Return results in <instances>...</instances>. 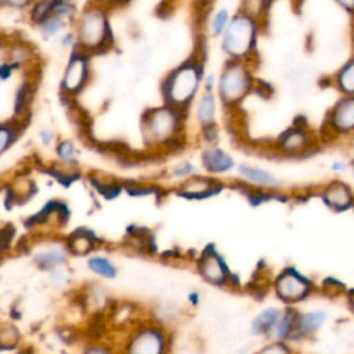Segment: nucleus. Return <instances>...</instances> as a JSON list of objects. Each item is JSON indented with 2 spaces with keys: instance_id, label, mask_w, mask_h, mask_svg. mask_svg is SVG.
<instances>
[{
  "instance_id": "f257e3e1",
  "label": "nucleus",
  "mask_w": 354,
  "mask_h": 354,
  "mask_svg": "<svg viewBox=\"0 0 354 354\" xmlns=\"http://www.w3.org/2000/svg\"><path fill=\"white\" fill-rule=\"evenodd\" d=\"M203 75L205 57L202 51L195 50L160 80L159 90L163 104L189 113L194 101L202 91Z\"/></svg>"
},
{
  "instance_id": "f03ea898",
  "label": "nucleus",
  "mask_w": 354,
  "mask_h": 354,
  "mask_svg": "<svg viewBox=\"0 0 354 354\" xmlns=\"http://www.w3.org/2000/svg\"><path fill=\"white\" fill-rule=\"evenodd\" d=\"M185 112L167 104L148 108L141 116V136L152 149L181 148L185 141Z\"/></svg>"
},
{
  "instance_id": "7ed1b4c3",
  "label": "nucleus",
  "mask_w": 354,
  "mask_h": 354,
  "mask_svg": "<svg viewBox=\"0 0 354 354\" xmlns=\"http://www.w3.org/2000/svg\"><path fill=\"white\" fill-rule=\"evenodd\" d=\"M263 26L259 19L241 8L232 12L228 25L218 39L225 59L241 61L256 66L259 59V39Z\"/></svg>"
},
{
  "instance_id": "20e7f679",
  "label": "nucleus",
  "mask_w": 354,
  "mask_h": 354,
  "mask_svg": "<svg viewBox=\"0 0 354 354\" xmlns=\"http://www.w3.org/2000/svg\"><path fill=\"white\" fill-rule=\"evenodd\" d=\"M254 68L246 62L225 59L217 75L214 91L223 108H238L257 88Z\"/></svg>"
},
{
  "instance_id": "39448f33",
  "label": "nucleus",
  "mask_w": 354,
  "mask_h": 354,
  "mask_svg": "<svg viewBox=\"0 0 354 354\" xmlns=\"http://www.w3.org/2000/svg\"><path fill=\"white\" fill-rule=\"evenodd\" d=\"M318 137L321 144L354 140V95H339L326 109Z\"/></svg>"
},
{
  "instance_id": "423d86ee",
  "label": "nucleus",
  "mask_w": 354,
  "mask_h": 354,
  "mask_svg": "<svg viewBox=\"0 0 354 354\" xmlns=\"http://www.w3.org/2000/svg\"><path fill=\"white\" fill-rule=\"evenodd\" d=\"M76 40L84 50H100L109 44L111 30L101 6L87 8L77 21Z\"/></svg>"
},
{
  "instance_id": "0eeeda50",
  "label": "nucleus",
  "mask_w": 354,
  "mask_h": 354,
  "mask_svg": "<svg viewBox=\"0 0 354 354\" xmlns=\"http://www.w3.org/2000/svg\"><path fill=\"white\" fill-rule=\"evenodd\" d=\"M321 145L318 133L310 129L306 122L295 123L285 130H282L274 140V151L279 152L282 156L299 158L315 151Z\"/></svg>"
},
{
  "instance_id": "6e6552de",
  "label": "nucleus",
  "mask_w": 354,
  "mask_h": 354,
  "mask_svg": "<svg viewBox=\"0 0 354 354\" xmlns=\"http://www.w3.org/2000/svg\"><path fill=\"white\" fill-rule=\"evenodd\" d=\"M225 188V184L213 176L198 173L185 181L176 185V194L185 199H206L218 195Z\"/></svg>"
},
{
  "instance_id": "1a4fd4ad",
  "label": "nucleus",
  "mask_w": 354,
  "mask_h": 354,
  "mask_svg": "<svg viewBox=\"0 0 354 354\" xmlns=\"http://www.w3.org/2000/svg\"><path fill=\"white\" fill-rule=\"evenodd\" d=\"M235 173L238 181L259 189L266 191H279L283 187V180L266 167L250 165V163H236Z\"/></svg>"
},
{
  "instance_id": "9d476101",
  "label": "nucleus",
  "mask_w": 354,
  "mask_h": 354,
  "mask_svg": "<svg viewBox=\"0 0 354 354\" xmlns=\"http://www.w3.org/2000/svg\"><path fill=\"white\" fill-rule=\"evenodd\" d=\"M199 162L202 173L213 177H218L228 174L235 170L236 160L235 158L220 145L203 147L199 153Z\"/></svg>"
},
{
  "instance_id": "9b49d317",
  "label": "nucleus",
  "mask_w": 354,
  "mask_h": 354,
  "mask_svg": "<svg viewBox=\"0 0 354 354\" xmlns=\"http://www.w3.org/2000/svg\"><path fill=\"white\" fill-rule=\"evenodd\" d=\"M311 290V283L293 268H288L277 278L275 292L283 301L292 303L304 299Z\"/></svg>"
},
{
  "instance_id": "f8f14e48",
  "label": "nucleus",
  "mask_w": 354,
  "mask_h": 354,
  "mask_svg": "<svg viewBox=\"0 0 354 354\" xmlns=\"http://www.w3.org/2000/svg\"><path fill=\"white\" fill-rule=\"evenodd\" d=\"M319 198L325 206L335 212H344L354 207L353 187L340 178L326 183L319 191Z\"/></svg>"
},
{
  "instance_id": "ddd939ff",
  "label": "nucleus",
  "mask_w": 354,
  "mask_h": 354,
  "mask_svg": "<svg viewBox=\"0 0 354 354\" xmlns=\"http://www.w3.org/2000/svg\"><path fill=\"white\" fill-rule=\"evenodd\" d=\"M218 105L220 102L216 97V93H205V91L199 93V95L196 97V100L191 106L194 112V119L199 130L217 126Z\"/></svg>"
},
{
  "instance_id": "4468645a",
  "label": "nucleus",
  "mask_w": 354,
  "mask_h": 354,
  "mask_svg": "<svg viewBox=\"0 0 354 354\" xmlns=\"http://www.w3.org/2000/svg\"><path fill=\"white\" fill-rule=\"evenodd\" d=\"M163 335L156 329H144L133 337L127 354H163Z\"/></svg>"
},
{
  "instance_id": "2eb2a0df",
  "label": "nucleus",
  "mask_w": 354,
  "mask_h": 354,
  "mask_svg": "<svg viewBox=\"0 0 354 354\" xmlns=\"http://www.w3.org/2000/svg\"><path fill=\"white\" fill-rule=\"evenodd\" d=\"M198 268L201 275L212 283L220 285V283H224L225 279L228 278L225 264L213 248H209L203 252L199 260Z\"/></svg>"
},
{
  "instance_id": "dca6fc26",
  "label": "nucleus",
  "mask_w": 354,
  "mask_h": 354,
  "mask_svg": "<svg viewBox=\"0 0 354 354\" xmlns=\"http://www.w3.org/2000/svg\"><path fill=\"white\" fill-rule=\"evenodd\" d=\"M87 73H88V66H87L86 58L82 55H75L69 61L64 73V79H62L64 90L69 94L79 91L86 83Z\"/></svg>"
},
{
  "instance_id": "f3484780",
  "label": "nucleus",
  "mask_w": 354,
  "mask_h": 354,
  "mask_svg": "<svg viewBox=\"0 0 354 354\" xmlns=\"http://www.w3.org/2000/svg\"><path fill=\"white\" fill-rule=\"evenodd\" d=\"M330 80L339 95H354V54L335 71Z\"/></svg>"
},
{
  "instance_id": "a211bd4d",
  "label": "nucleus",
  "mask_w": 354,
  "mask_h": 354,
  "mask_svg": "<svg viewBox=\"0 0 354 354\" xmlns=\"http://www.w3.org/2000/svg\"><path fill=\"white\" fill-rule=\"evenodd\" d=\"M281 311L275 307H270L263 310L253 321H252V332L254 335H271L279 317H281Z\"/></svg>"
},
{
  "instance_id": "6ab92c4d",
  "label": "nucleus",
  "mask_w": 354,
  "mask_h": 354,
  "mask_svg": "<svg viewBox=\"0 0 354 354\" xmlns=\"http://www.w3.org/2000/svg\"><path fill=\"white\" fill-rule=\"evenodd\" d=\"M326 314L324 311H311L297 317L296 333L300 336H308L315 333L325 322Z\"/></svg>"
},
{
  "instance_id": "aec40b11",
  "label": "nucleus",
  "mask_w": 354,
  "mask_h": 354,
  "mask_svg": "<svg viewBox=\"0 0 354 354\" xmlns=\"http://www.w3.org/2000/svg\"><path fill=\"white\" fill-rule=\"evenodd\" d=\"M231 15L232 12L227 7H220L214 10L207 22V35L212 39H220V36L223 35L225 26L231 19Z\"/></svg>"
},
{
  "instance_id": "412c9836",
  "label": "nucleus",
  "mask_w": 354,
  "mask_h": 354,
  "mask_svg": "<svg viewBox=\"0 0 354 354\" xmlns=\"http://www.w3.org/2000/svg\"><path fill=\"white\" fill-rule=\"evenodd\" d=\"M198 173H201L199 166H196V165L192 163L191 160L184 159V160H180V162H177L176 165H173V166L166 171V177H167L169 180H173V181H176L177 184H180V183L185 181L187 178H189V177L198 174Z\"/></svg>"
},
{
  "instance_id": "4be33fe9",
  "label": "nucleus",
  "mask_w": 354,
  "mask_h": 354,
  "mask_svg": "<svg viewBox=\"0 0 354 354\" xmlns=\"http://www.w3.org/2000/svg\"><path fill=\"white\" fill-rule=\"evenodd\" d=\"M296 322H297V314L295 311H292V310H288L283 314H281V317H279V319H278L272 333L278 339L283 340V339L289 337L292 333H295Z\"/></svg>"
},
{
  "instance_id": "5701e85b",
  "label": "nucleus",
  "mask_w": 354,
  "mask_h": 354,
  "mask_svg": "<svg viewBox=\"0 0 354 354\" xmlns=\"http://www.w3.org/2000/svg\"><path fill=\"white\" fill-rule=\"evenodd\" d=\"M271 4L272 0H242L239 8L250 14L264 25V19L267 18V12Z\"/></svg>"
},
{
  "instance_id": "b1692460",
  "label": "nucleus",
  "mask_w": 354,
  "mask_h": 354,
  "mask_svg": "<svg viewBox=\"0 0 354 354\" xmlns=\"http://www.w3.org/2000/svg\"><path fill=\"white\" fill-rule=\"evenodd\" d=\"M64 260V253L59 249H48L41 252L40 254H37L36 261L41 266V267H53L59 264Z\"/></svg>"
},
{
  "instance_id": "393cba45",
  "label": "nucleus",
  "mask_w": 354,
  "mask_h": 354,
  "mask_svg": "<svg viewBox=\"0 0 354 354\" xmlns=\"http://www.w3.org/2000/svg\"><path fill=\"white\" fill-rule=\"evenodd\" d=\"M90 267L91 270H94L97 274H101L104 277H113L115 275V270L112 267V264L101 257H94L90 260Z\"/></svg>"
},
{
  "instance_id": "a878e982",
  "label": "nucleus",
  "mask_w": 354,
  "mask_h": 354,
  "mask_svg": "<svg viewBox=\"0 0 354 354\" xmlns=\"http://www.w3.org/2000/svg\"><path fill=\"white\" fill-rule=\"evenodd\" d=\"M57 151H58L59 158H61L64 162H66V163L73 162V159H75V147H73V144H72L71 141H62V142L58 145Z\"/></svg>"
},
{
  "instance_id": "bb28decb",
  "label": "nucleus",
  "mask_w": 354,
  "mask_h": 354,
  "mask_svg": "<svg viewBox=\"0 0 354 354\" xmlns=\"http://www.w3.org/2000/svg\"><path fill=\"white\" fill-rule=\"evenodd\" d=\"M257 354H292V353L286 344H283L281 342H275V343H271V344L263 347Z\"/></svg>"
},
{
  "instance_id": "cd10ccee",
  "label": "nucleus",
  "mask_w": 354,
  "mask_h": 354,
  "mask_svg": "<svg viewBox=\"0 0 354 354\" xmlns=\"http://www.w3.org/2000/svg\"><path fill=\"white\" fill-rule=\"evenodd\" d=\"M14 137L12 129L8 126H0V155L6 151V148L11 144Z\"/></svg>"
},
{
  "instance_id": "c85d7f7f",
  "label": "nucleus",
  "mask_w": 354,
  "mask_h": 354,
  "mask_svg": "<svg viewBox=\"0 0 354 354\" xmlns=\"http://www.w3.org/2000/svg\"><path fill=\"white\" fill-rule=\"evenodd\" d=\"M217 84V75L213 72H205L202 79V91L214 93Z\"/></svg>"
},
{
  "instance_id": "c756f323",
  "label": "nucleus",
  "mask_w": 354,
  "mask_h": 354,
  "mask_svg": "<svg viewBox=\"0 0 354 354\" xmlns=\"http://www.w3.org/2000/svg\"><path fill=\"white\" fill-rule=\"evenodd\" d=\"M330 170L333 171V173H336V174H343V173H346L347 170H350V162L348 160H346V159H335V160H332V163H330Z\"/></svg>"
},
{
  "instance_id": "7c9ffc66",
  "label": "nucleus",
  "mask_w": 354,
  "mask_h": 354,
  "mask_svg": "<svg viewBox=\"0 0 354 354\" xmlns=\"http://www.w3.org/2000/svg\"><path fill=\"white\" fill-rule=\"evenodd\" d=\"M333 1L340 10H343L346 14L354 18V0H333Z\"/></svg>"
},
{
  "instance_id": "2f4dec72",
  "label": "nucleus",
  "mask_w": 354,
  "mask_h": 354,
  "mask_svg": "<svg viewBox=\"0 0 354 354\" xmlns=\"http://www.w3.org/2000/svg\"><path fill=\"white\" fill-rule=\"evenodd\" d=\"M73 246H75V252H86L90 248V242L86 236H77Z\"/></svg>"
},
{
  "instance_id": "473e14b6",
  "label": "nucleus",
  "mask_w": 354,
  "mask_h": 354,
  "mask_svg": "<svg viewBox=\"0 0 354 354\" xmlns=\"http://www.w3.org/2000/svg\"><path fill=\"white\" fill-rule=\"evenodd\" d=\"M123 0H97L98 6L101 4V7H104L105 4H116V3H122Z\"/></svg>"
},
{
  "instance_id": "72a5a7b5",
  "label": "nucleus",
  "mask_w": 354,
  "mask_h": 354,
  "mask_svg": "<svg viewBox=\"0 0 354 354\" xmlns=\"http://www.w3.org/2000/svg\"><path fill=\"white\" fill-rule=\"evenodd\" d=\"M348 307H350L351 311L354 313V290L351 292V295H350V297H348Z\"/></svg>"
},
{
  "instance_id": "f704fd0d",
  "label": "nucleus",
  "mask_w": 354,
  "mask_h": 354,
  "mask_svg": "<svg viewBox=\"0 0 354 354\" xmlns=\"http://www.w3.org/2000/svg\"><path fill=\"white\" fill-rule=\"evenodd\" d=\"M29 0H10V3H12L14 6H24L26 4Z\"/></svg>"
},
{
  "instance_id": "c9c22d12",
  "label": "nucleus",
  "mask_w": 354,
  "mask_h": 354,
  "mask_svg": "<svg viewBox=\"0 0 354 354\" xmlns=\"http://www.w3.org/2000/svg\"><path fill=\"white\" fill-rule=\"evenodd\" d=\"M348 162H350V171H351V176L354 177V153H353V156H351V159H350Z\"/></svg>"
},
{
  "instance_id": "e433bc0d",
  "label": "nucleus",
  "mask_w": 354,
  "mask_h": 354,
  "mask_svg": "<svg viewBox=\"0 0 354 354\" xmlns=\"http://www.w3.org/2000/svg\"><path fill=\"white\" fill-rule=\"evenodd\" d=\"M90 354H105V353H102V351H100V350H94V351H91Z\"/></svg>"
},
{
  "instance_id": "4c0bfd02",
  "label": "nucleus",
  "mask_w": 354,
  "mask_h": 354,
  "mask_svg": "<svg viewBox=\"0 0 354 354\" xmlns=\"http://www.w3.org/2000/svg\"><path fill=\"white\" fill-rule=\"evenodd\" d=\"M353 209H354V207H353Z\"/></svg>"
}]
</instances>
